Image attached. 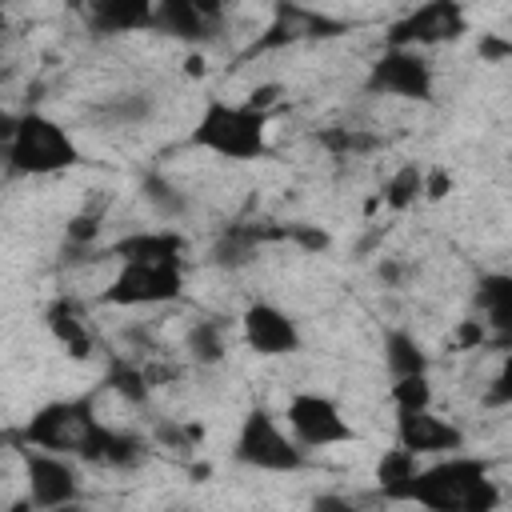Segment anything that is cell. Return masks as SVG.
<instances>
[{"mask_svg":"<svg viewBox=\"0 0 512 512\" xmlns=\"http://www.w3.org/2000/svg\"><path fill=\"white\" fill-rule=\"evenodd\" d=\"M408 504L424 512H496L500 484L484 460L456 452L420 468V476L412 480Z\"/></svg>","mask_w":512,"mask_h":512,"instance_id":"cell-1","label":"cell"},{"mask_svg":"<svg viewBox=\"0 0 512 512\" xmlns=\"http://www.w3.org/2000/svg\"><path fill=\"white\" fill-rule=\"evenodd\" d=\"M4 172L8 176H56L80 164L72 132L44 112H4Z\"/></svg>","mask_w":512,"mask_h":512,"instance_id":"cell-2","label":"cell"},{"mask_svg":"<svg viewBox=\"0 0 512 512\" xmlns=\"http://www.w3.org/2000/svg\"><path fill=\"white\" fill-rule=\"evenodd\" d=\"M192 148H204L220 160L232 164H252L268 156V112L244 104H228V100H208L192 124L188 136Z\"/></svg>","mask_w":512,"mask_h":512,"instance_id":"cell-3","label":"cell"},{"mask_svg":"<svg viewBox=\"0 0 512 512\" xmlns=\"http://www.w3.org/2000/svg\"><path fill=\"white\" fill-rule=\"evenodd\" d=\"M96 404L92 396H68V400H48L40 404L24 428H20V448H40V452H56V456H84L88 436L96 432Z\"/></svg>","mask_w":512,"mask_h":512,"instance_id":"cell-4","label":"cell"},{"mask_svg":"<svg viewBox=\"0 0 512 512\" xmlns=\"http://www.w3.org/2000/svg\"><path fill=\"white\" fill-rule=\"evenodd\" d=\"M236 464L252 468V472H300L308 452L296 444V436L268 412V408H248L240 428H236V444H232Z\"/></svg>","mask_w":512,"mask_h":512,"instance_id":"cell-5","label":"cell"},{"mask_svg":"<svg viewBox=\"0 0 512 512\" xmlns=\"http://www.w3.org/2000/svg\"><path fill=\"white\" fill-rule=\"evenodd\" d=\"M184 296V264H120L100 300L116 308H156Z\"/></svg>","mask_w":512,"mask_h":512,"instance_id":"cell-6","label":"cell"},{"mask_svg":"<svg viewBox=\"0 0 512 512\" xmlns=\"http://www.w3.org/2000/svg\"><path fill=\"white\" fill-rule=\"evenodd\" d=\"M364 88L372 96H396V100H416L428 104L436 92V72L424 52L416 48H384L364 76Z\"/></svg>","mask_w":512,"mask_h":512,"instance_id":"cell-7","label":"cell"},{"mask_svg":"<svg viewBox=\"0 0 512 512\" xmlns=\"http://www.w3.org/2000/svg\"><path fill=\"white\" fill-rule=\"evenodd\" d=\"M468 32V12L456 0H428L412 12H404L388 32V48H428V44H448Z\"/></svg>","mask_w":512,"mask_h":512,"instance_id":"cell-8","label":"cell"},{"mask_svg":"<svg viewBox=\"0 0 512 512\" xmlns=\"http://www.w3.org/2000/svg\"><path fill=\"white\" fill-rule=\"evenodd\" d=\"M288 432L296 436V444L308 448H332V444H348L356 432L348 424V416L340 412V404L324 392H296L284 408Z\"/></svg>","mask_w":512,"mask_h":512,"instance_id":"cell-9","label":"cell"},{"mask_svg":"<svg viewBox=\"0 0 512 512\" xmlns=\"http://www.w3.org/2000/svg\"><path fill=\"white\" fill-rule=\"evenodd\" d=\"M24 456V496L32 500L36 512H56L64 504L80 500V472L72 456L40 452V448H20Z\"/></svg>","mask_w":512,"mask_h":512,"instance_id":"cell-10","label":"cell"},{"mask_svg":"<svg viewBox=\"0 0 512 512\" xmlns=\"http://www.w3.org/2000/svg\"><path fill=\"white\" fill-rule=\"evenodd\" d=\"M240 336L256 356H296L304 348L296 316L272 300H252L240 312Z\"/></svg>","mask_w":512,"mask_h":512,"instance_id":"cell-11","label":"cell"},{"mask_svg":"<svg viewBox=\"0 0 512 512\" xmlns=\"http://www.w3.org/2000/svg\"><path fill=\"white\" fill-rule=\"evenodd\" d=\"M224 12L208 0H156L152 8V32L180 40V44H208L216 40Z\"/></svg>","mask_w":512,"mask_h":512,"instance_id":"cell-12","label":"cell"},{"mask_svg":"<svg viewBox=\"0 0 512 512\" xmlns=\"http://www.w3.org/2000/svg\"><path fill=\"white\" fill-rule=\"evenodd\" d=\"M396 444L416 452L420 460L424 456L440 460V456L464 452V432L452 420L436 416L432 408L428 412H396Z\"/></svg>","mask_w":512,"mask_h":512,"instance_id":"cell-13","label":"cell"},{"mask_svg":"<svg viewBox=\"0 0 512 512\" xmlns=\"http://www.w3.org/2000/svg\"><path fill=\"white\" fill-rule=\"evenodd\" d=\"M268 240H288V224L268 228V224H256V220H236V224L216 232V240L208 248V260L224 272H240L256 260L260 244H268Z\"/></svg>","mask_w":512,"mask_h":512,"instance_id":"cell-14","label":"cell"},{"mask_svg":"<svg viewBox=\"0 0 512 512\" xmlns=\"http://www.w3.org/2000/svg\"><path fill=\"white\" fill-rule=\"evenodd\" d=\"M340 20H328L312 8H300V4H276L272 8V24L264 28V36L256 40L260 52L268 48H284V44H296V40H308V36H340ZM252 48V52H256Z\"/></svg>","mask_w":512,"mask_h":512,"instance_id":"cell-15","label":"cell"},{"mask_svg":"<svg viewBox=\"0 0 512 512\" xmlns=\"http://www.w3.org/2000/svg\"><path fill=\"white\" fill-rule=\"evenodd\" d=\"M184 248L188 240L176 228H140V232L120 236L108 248V256L120 264H168V260L184 264Z\"/></svg>","mask_w":512,"mask_h":512,"instance_id":"cell-16","label":"cell"},{"mask_svg":"<svg viewBox=\"0 0 512 512\" xmlns=\"http://www.w3.org/2000/svg\"><path fill=\"white\" fill-rule=\"evenodd\" d=\"M152 456V444L140 432H124V428H108L104 420L96 424V432L84 444V464H108V468H140Z\"/></svg>","mask_w":512,"mask_h":512,"instance_id":"cell-17","label":"cell"},{"mask_svg":"<svg viewBox=\"0 0 512 512\" xmlns=\"http://www.w3.org/2000/svg\"><path fill=\"white\" fill-rule=\"evenodd\" d=\"M476 312L492 340L512 352V272H484L476 280Z\"/></svg>","mask_w":512,"mask_h":512,"instance_id":"cell-18","label":"cell"},{"mask_svg":"<svg viewBox=\"0 0 512 512\" xmlns=\"http://www.w3.org/2000/svg\"><path fill=\"white\" fill-rule=\"evenodd\" d=\"M152 0H96L84 8L88 28L96 36H124V32H152Z\"/></svg>","mask_w":512,"mask_h":512,"instance_id":"cell-19","label":"cell"},{"mask_svg":"<svg viewBox=\"0 0 512 512\" xmlns=\"http://www.w3.org/2000/svg\"><path fill=\"white\" fill-rule=\"evenodd\" d=\"M44 324H48V332L56 336V344L72 360H84L92 352V328H88V320H84V312H80V304L72 296H56L44 308Z\"/></svg>","mask_w":512,"mask_h":512,"instance_id":"cell-20","label":"cell"},{"mask_svg":"<svg viewBox=\"0 0 512 512\" xmlns=\"http://www.w3.org/2000/svg\"><path fill=\"white\" fill-rule=\"evenodd\" d=\"M420 456L416 452H408V448H388L380 460H376V472H372V480H376V492L384 496V500H396V504H408V492H412V480L420 476Z\"/></svg>","mask_w":512,"mask_h":512,"instance_id":"cell-21","label":"cell"},{"mask_svg":"<svg viewBox=\"0 0 512 512\" xmlns=\"http://www.w3.org/2000/svg\"><path fill=\"white\" fill-rule=\"evenodd\" d=\"M184 348H188L192 364H200V368L224 364L228 348H232V324L224 316H200V320H192V328L184 336Z\"/></svg>","mask_w":512,"mask_h":512,"instance_id":"cell-22","label":"cell"},{"mask_svg":"<svg viewBox=\"0 0 512 512\" xmlns=\"http://www.w3.org/2000/svg\"><path fill=\"white\" fill-rule=\"evenodd\" d=\"M428 348L408 332V328H388L384 332V368L392 380L404 376H428Z\"/></svg>","mask_w":512,"mask_h":512,"instance_id":"cell-23","label":"cell"},{"mask_svg":"<svg viewBox=\"0 0 512 512\" xmlns=\"http://www.w3.org/2000/svg\"><path fill=\"white\" fill-rule=\"evenodd\" d=\"M104 388L116 392L128 408H144V404L152 400V376H148L140 364H132L128 356H112V360H108V368H104Z\"/></svg>","mask_w":512,"mask_h":512,"instance_id":"cell-24","label":"cell"},{"mask_svg":"<svg viewBox=\"0 0 512 512\" xmlns=\"http://www.w3.org/2000/svg\"><path fill=\"white\" fill-rule=\"evenodd\" d=\"M140 196H144V204L160 216V220H184L188 216V196L164 176V172H144L140 176Z\"/></svg>","mask_w":512,"mask_h":512,"instance_id":"cell-25","label":"cell"},{"mask_svg":"<svg viewBox=\"0 0 512 512\" xmlns=\"http://www.w3.org/2000/svg\"><path fill=\"white\" fill-rule=\"evenodd\" d=\"M420 196H424V168H420V164H400V168L384 180V188H380V200H384V208H392V212L412 208Z\"/></svg>","mask_w":512,"mask_h":512,"instance_id":"cell-26","label":"cell"},{"mask_svg":"<svg viewBox=\"0 0 512 512\" xmlns=\"http://www.w3.org/2000/svg\"><path fill=\"white\" fill-rule=\"evenodd\" d=\"M392 408L396 412H428L432 408V380L428 376H404L392 380Z\"/></svg>","mask_w":512,"mask_h":512,"instance_id":"cell-27","label":"cell"},{"mask_svg":"<svg viewBox=\"0 0 512 512\" xmlns=\"http://www.w3.org/2000/svg\"><path fill=\"white\" fill-rule=\"evenodd\" d=\"M320 148H328L332 156H356V152H372L380 140L376 136H368V132H360V128H324L320 136Z\"/></svg>","mask_w":512,"mask_h":512,"instance_id":"cell-28","label":"cell"},{"mask_svg":"<svg viewBox=\"0 0 512 512\" xmlns=\"http://www.w3.org/2000/svg\"><path fill=\"white\" fill-rule=\"evenodd\" d=\"M100 116H108L112 124H140V120L152 116V100H148L144 92H124V96H116L112 104H104Z\"/></svg>","mask_w":512,"mask_h":512,"instance_id":"cell-29","label":"cell"},{"mask_svg":"<svg viewBox=\"0 0 512 512\" xmlns=\"http://www.w3.org/2000/svg\"><path fill=\"white\" fill-rule=\"evenodd\" d=\"M200 436H204L200 424H176V420H160L156 424V444L160 448H172V452H188Z\"/></svg>","mask_w":512,"mask_h":512,"instance_id":"cell-30","label":"cell"},{"mask_svg":"<svg viewBox=\"0 0 512 512\" xmlns=\"http://www.w3.org/2000/svg\"><path fill=\"white\" fill-rule=\"evenodd\" d=\"M488 404L512 408V352H504V360H500V368H496V376L488 384Z\"/></svg>","mask_w":512,"mask_h":512,"instance_id":"cell-31","label":"cell"},{"mask_svg":"<svg viewBox=\"0 0 512 512\" xmlns=\"http://www.w3.org/2000/svg\"><path fill=\"white\" fill-rule=\"evenodd\" d=\"M288 240H296L304 252H320V248H328V232H320L316 224H288Z\"/></svg>","mask_w":512,"mask_h":512,"instance_id":"cell-32","label":"cell"},{"mask_svg":"<svg viewBox=\"0 0 512 512\" xmlns=\"http://www.w3.org/2000/svg\"><path fill=\"white\" fill-rule=\"evenodd\" d=\"M452 192V172L448 168H424V200H444Z\"/></svg>","mask_w":512,"mask_h":512,"instance_id":"cell-33","label":"cell"},{"mask_svg":"<svg viewBox=\"0 0 512 512\" xmlns=\"http://www.w3.org/2000/svg\"><path fill=\"white\" fill-rule=\"evenodd\" d=\"M308 512H360V504H352V500L340 496V492H320V496H312Z\"/></svg>","mask_w":512,"mask_h":512,"instance_id":"cell-34","label":"cell"},{"mask_svg":"<svg viewBox=\"0 0 512 512\" xmlns=\"http://www.w3.org/2000/svg\"><path fill=\"white\" fill-rule=\"evenodd\" d=\"M484 340H488L484 320H464V324L456 328V344H460V348H476V344H484Z\"/></svg>","mask_w":512,"mask_h":512,"instance_id":"cell-35","label":"cell"},{"mask_svg":"<svg viewBox=\"0 0 512 512\" xmlns=\"http://www.w3.org/2000/svg\"><path fill=\"white\" fill-rule=\"evenodd\" d=\"M276 96H280V84H260V88L248 92V104L260 108V112H268V108L276 104Z\"/></svg>","mask_w":512,"mask_h":512,"instance_id":"cell-36","label":"cell"},{"mask_svg":"<svg viewBox=\"0 0 512 512\" xmlns=\"http://www.w3.org/2000/svg\"><path fill=\"white\" fill-rule=\"evenodd\" d=\"M376 276H380L388 288H400V280H404V264H400L396 256H384L380 268H376Z\"/></svg>","mask_w":512,"mask_h":512,"instance_id":"cell-37","label":"cell"},{"mask_svg":"<svg viewBox=\"0 0 512 512\" xmlns=\"http://www.w3.org/2000/svg\"><path fill=\"white\" fill-rule=\"evenodd\" d=\"M480 52H484L488 60H496V56H512V44H504V40H492V36H484V40H480Z\"/></svg>","mask_w":512,"mask_h":512,"instance_id":"cell-38","label":"cell"},{"mask_svg":"<svg viewBox=\"0 0 512 512\" xmlns=\"http://www.w3.org/2000/svg\"><path fill=\"white\" fill-rule=\"evenodd\" d=\"M56 512H88V508H84V504L76 500V504H64V508H56Z\"/></svg>","mask_w":512,"mask_h":512,"instance_id":"cell-39","label":"cell"},{"mask_svg":"<svg viewBox=\"0 0 512 512\" xmlns=\"http://www.w3.org/2000/svg\"><path fill=\"white\" fill-rule=\"evenodd\" d=\"M168 512H208V508H192V504H180V508H168Z\"/></svg>","mask_w":512,"mask_h":512,"instance_id":"cell-40","label":"cell"}]
</instances>
